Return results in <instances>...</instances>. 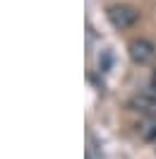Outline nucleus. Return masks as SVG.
<instances>
[{"instance_id":"7ed1b4c3","label":"nucleus","mask_w":156,"mask_h":159,"mask_svg":"<svg viewBox=\"0 0 156 159\" xmlns=\"http://www.w3.org/2000/svg\"><path fill=\"white\" fill-rule=\"evenodd\" d=\"M130 109L142 113L146 118H154L156 116V89H149V92H139L130 99Z\"/></svg>"},{"instance_id":"f03ea898","label":"nucleus","mask_w":156,"mask_h":159,"mask_svg":"<svg viewBox=\"0 0 156 159\" xmlns=\"http://www.w3.org/2000/svg\"><path fill=\"white\" fill-rule=\"evenodd\" d=\"M130 58L135 60L137 65H149L156 58V46L149 39H135L130 41Z\"/></svg>"},{"instance_id":"f257e3e1","label":"nucleus","mask_w":156,"mask_h":159,"mask_svg":"<svg viewBox=\"0 0 156 159\" xmlns=\"http://www.w3.org/2000/svg\"><path fill=\"white\" fill-rule=\"evenodd\" d=\"M106 15H108V20H110V24L115 29H130L139 20V10L132 7V5H123V2L120 5H110Z\"/></svg>"},{"instance_id":"20e7f679","label":"nucleus","mask_w":156,"mask_h":159,"mask_svg":"<svg viewBox=\"0 0 156 159\" xmlns=\"http://www.w3.org/2000/svg\"><path fill=\"white\" fill-rule=\"evenodd\" d=\"M149 84H151V89H156V68H154V72H151V80H149Z\"/></svg>"}]
</instances>
